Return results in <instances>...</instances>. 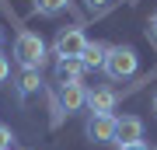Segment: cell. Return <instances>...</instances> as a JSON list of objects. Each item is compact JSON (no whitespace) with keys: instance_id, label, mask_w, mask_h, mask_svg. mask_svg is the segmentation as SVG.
<instances>
[{"instance_id":"1","label":"cell","mask_w":157,"mask_h":150,"mask_svg":"<svg viewBox=\"0 0 157 150\" xmlns=\"http://www.w3.org/2000/svg\"><path fill=\"white\" fill-rule=\"evenodd\" d=\"M140 67V56H136L133 45H108V56H105V77L108 80H129Z\"/></svg>"},{"instance_id":"2","label":"cell","mask_w":157,"mask_h":150,"mask_svg":"<svg viewBox=\"0 0 157 150\" xmlns=\"http://www.w3.org/2000/svg\"><path fill=\"white\" fill-rule=\"evenodd\" d=\"M14 60L21 63V70H42L45 67V42L35 32H17V39H14Z\"/></svg>"},{"instance_id":"3","label":"cell","mask_w":157,"mask_h":150,"mask_svg":"<svg viewBox=\"0 0 157 150\" xmlns=\"http://www.w3.org/2000/svg\"><path fill=\"white\" fill-rule=\"evenodd\" d=\"M84 45H87L84 32H80L77 25H70V28H59L56 42H52V52H56V60H80Z\"/></svg>"},{"instance_id":"4","label":"cell","mask_w":157,"mask_h":150,"mask_svg":"<svg viewBox=\"0 0 157 150\" xmlns=\"http://www.w3.org/2000/svg\"><path fill=\"white\" fill-rule=\"evenodd\" d=\"M84 136L91 143H115V115H98L91 112L84 122Z\"/></svg>"},{"instance_id":"5","label":"cell","mask_w":157,"mask_h":150,"mask_svg":"<svg viewBox=\"0 0 157 150\" xmlns=\"http://www.w3.org/2000/svg\"><path fill=\"white\" fill-rule=\"evenodd\" d=\"M143 140V119L140 115H122L115 119V143L129 147V143H140Z\"/></svg>"},{"instance_id":"6","label":"cell","mask_w":157,"mask_h":150,"mask_svg":"<svg viewBox=\"0 0 157 150\" xmlns=\"http://www.w3.org/2000/svg\"><path fill=\"white\" fill-rule=\"evenodd\" d=\"M56 98H59V108H63V112H80V108L87 105V91H84V84H59Z\"/></svg>"},{"instance_id":"7","label":"cell","mask_w":157,"mask_h":150,"mask_svg":"<svg viewBox=\"0 0 157 150\" xmlns=\"http://www.w3.org/2000/svg\"><path fill=\"white\" fill-rule=\"evenodd\" d=\"M119 105V94L112 87H94V91H87V108L91 112H98V115H112Z\"/></svg>"},{"instance_id":"8","label":"cell","mask_w":157,"mask_h":150,"mask_svg":"<svg viewBox=\"0 0 157 150\" xmlns=\"http://www.w3.org/2000/svg\"><path fill=\"white\" fill-rule=\"evenodd\" d=\"M87 67L80 60H56V84H80Z\"/></svg>"},{"instance_id":"9","label":"cell","mask_w":157,"mask_h":150,"mask_svg":"<svg viewBox=\"0 0 157 150\" xmlns=\"http://www.w3.org/2000/svg\"><path fill=\"white\" fill-rule=\"evenodd\" d=\"M105 56H108L105 42H87L84 52H80V63H84L87 70H98V67H105Z\"/></svg>"},{"instance_id":"10","label":"cell","mask_w":157,"mask_h":150,"mask_svg":"<svg viewBox=\"0 0 157 150\" xmlns=\"http://www.w3.org/2000/svg\"><path fill=\"white\" fill-rule=\"evenodd\" d=\"M39 87H42V77H39V70H21V73H17V94H21V98L35 94Z\"/></svg>"},{"instance_id":"11","label":"cell","mask_w":157,"mask_h":150,"mask_svg":"<svg viewBox=\"0 0 157 150\" xmlns=\"http://www.w3.org/2000/svg\"><path fill=\"white\" fill-rule=\"evenodd\" d=\"M67 4H70V0H32V11L42 14V17H56Z\"/></svg>"},{"instance_id":"12","label":"cell","mask_w":157,"mask_h":150,"mask_svg":"<svg viewBox=\"0 0 157 150\" xmlns=\"http://www.w3.org/2000/svg\"><path fill=\"white\" fill-rule=\"evenodd\" d=\"M11 143H14L11 126H4V122H0V150H11Z\"/></svg>"},{"instance_id":"13","label":"cell","mask_w":157,"mask_h":150,"mask_svg":"<svg viewBox=\"0 0 157 150\" xmlns=\"http://www.w3.org/2000/svg\"><path fill=\"white\" fill-rule=\"evenodd\" d=\"M11 77V63H7V56H0V84Z\"/></svg>"},{"instance_id":"14","label":"cell","mask_w":157,"mask_h":150,"mask_svg":"<svg viewBox=\"0 0 157 150\" xmlns=\"http://www.w3.org/2000/svg\"><path fill=\"white\" fill-rule=\"evenodd\" d=\"M105 4H108V0H87V7H91V11H101Z\"/></svg>"},{"instance_id":"15","label":"cell","mask_w":157,"mask_h":150,"mask_svg":"<svg viewBox=\"0 0 157 150\" xmlns=\"http://www.w3.org/2000/svg\"><path fill=\"white\" fill-rule=\"evenodd\" d=\"M119 150H147V143L140 140V143H129V147H119Z\"/></svg>"},{"instance_id":"16","label":"cell","mask_w":157,"mask_h":150,"mask_svg":"<svg viewBox=\"0 0 157 150\" xmlns=\"http://www.w3.org/2000/svg\"><path fill=\"white\" fill-rule=\"evenodd\" d=\"M150 35H154V39H157V11L150 14Z\"/></svg>"},{"instance_id":"17","label":"cell","mask_w":157,"mask_h":150,"mask_svg":"<svg viewBox=\"0 0 157 150\" xmlns=\"http://www.w3.org/2000/svg\"><path fill=\"white\" fill-rule=\"evenodd\" d=\"M0 45H4V28H0Z\"/></svg>"},{"instance_id":"18","label":"cell","mask_w":157,"mask_h":150,"mask_svg":"<svg viewBox=\"0 0 157 150\" xmlns=\"http://www.w3.org/2000/svg\"><path fill=\"white\" fill-rule=\"evenodd\" d=\"M154 112H157V94H154Z\"/></svg>"}]
</instances>
